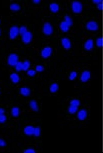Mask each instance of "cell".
Here are the masks:
<instances>
[{"label": "cell", "instance_id": "obj_1", "mask_svg": "<svg viewBox=\"0 0 103 153\" xmlns=\"http://www.w3.org/2000/svg\"><path fill=\"white\" fill-rule=\"evenodd\" d=\"M83 96H71L67 98L66 101H65V107L63 109L64 116L66 117V119H73L79 106L83 104Z\"/></svg>", "mask_w": 103, "mask_h": 153}, {"label": "cell", "instance_id": "obj_2", "mask_svg": "<svg viewBox=\"0 0 103 153\" xmlns=\"http://www.w3.org/2000/svg\"><path fill=\"white\" fill-rule=\"evenodd\" d=\"M91 78H92V73H91V68L88 65H82L79 68L78 74V82L80 85L88 87L91 83Z\"/></svg>", "mask_w": 103, "mask_h": 153}, {"label": "cell", "instance_id": "obj_3", "mask_svg": "<svg viewBox=\"0 0 103 153\" xmlns=\"http://www.w3.org/2000/svg\"><path fill=\"white\" fill-rule=\"evenodd\" d=\"M17 93L19 96L23 98H28L31 97L34 93V87L32 84V81H28L26 80L25 82H21L15 87Z\"/></svg>", "mask_w": 103, "mask_h": 153}, {"label": "cell", "instance_id": "obj_4", "mask_svg": "<svg viewBox=\"0 0 103 153\" xmlns=\"http://www.w3.org/2000/svg\"><path fill=\"white\" fill-rule=\"evenodd\" d=\"M54 53H55V49H54L53 45L49 42H44L39 49L40 58L45 62L50 61L53 58Z\"/></svg>", "mask_w": 103, "mask_h": 153}, {"label": "cell", "instance_id": "obj_5", "mask_svg": "<svg viewBox=\"0 0 103 153\" xmlns=\"http://www.w3.org/2000/svg\"><path fill=\"white\" fill-rule=\"evenodd\" d=\"M94 39L91 35L83 34L82 37V55H89L94 52Z\"/></svg>", "mask_w": 103, "mask_h": 153}, {"label": "cell", "instance_id": "obj_6", "mask_svg": "<svg viewBox=\"0 0 103 153\" xmlns=\"http://www.w3.org/2000/svg\"><path fill=\"white\" fill-rule=\"evenodd\" d=\"M84 30L88 33H96L99 30V22L96 17L89 16L83 22Z\"/></svg>", "mask_w": 103, "mask_h": 153}, {"label": "cell", "instance_id": "obj_7", "mask_svg": "<svg viewBox=\"0 0 103 153\" xmlns=\"http://www.w3.org/2000/svg\"><path fill=\"white\" fill-rule=\"evenodd\" d=\"M8 115H9L10 119L19 121L23 118L24 115V109L20 104L14 103L9 106V110H8Z\"/></svg>", "mask_w": 103, "mask_h": 153}, {"label": "cell", "instance_id": "obj_8", "mask_svg": "<svg viewBox=\"0 0 103 153\" xmlns=\"http://www.w3.org/2000/svg\"><path fill=\"white\" fill-rule=\"evenodd\" d=\"M36 123L32 121H24L19 127V134L23 137L29 138L33 137L34 128H35Z\"/></svg>", "mask_w": 103, "mask_h": 153}, {"label": "cell", "instance_id": "obj_9", "mask_svg": "<svg viewBox=\"0 0 103 153\" xmlns=\"http://www.w3.org/2000/svg\"><path fill=\"white\" fill-rule=\"evenodd\" d=\"M90 117V105L89 104H82L79 106L78 110L74 115V119L79 122H84L89 119Z\"/></svg>", "mask_w": 103, "mask_h": 153}, {"label": "cell", "instance_id": "obj_10", "mask_svg": "<svg viewBox=\"0 0 103 153\" xmlns=\"http://www.w3.org/2000/svg\"><path fill=\"white\" fill-rule=\"evenodd\" d=\"M20 62L19 51L17 48H12L7 54L6 58L4 60V63L8 67H15V66Z\"/></svg>", "mask_w": 103, "mask_h": 153}, {"label": "cell", "instance_id": "obj_11", "mask_svg": "<svg viewBox=\"0 0 103 153\" xmlns=\"http://www.w3.org/2000/svg\"><path fill=\"white\" fill-rule=\"evenodd\" d=\"M42 108V103H41V96H36L33 97L31 99L28 100L27 102V111L28 112H39Z\"/></svg>", "mask_w": 103, "mask_h": 153}, {"label": "cell", "instance_id": "obj_12", "mask_svg": "<svg viewBox=\"0 0 103 153\" xmlns=\"http://www.w3.org/2000/svg\"><path fill=\"white\" fill-rule=\"evenodd\" d=\"M41 30H42V34H43L45 38H49V37L54 35V26L52 23L50 22L49 18H47V17H44L42 19Z\"/></svg>", "mask_w": 103, "mask_h": 153}, {"label": "cell", "instance_id": "obj_13", "mask_svg": "<svg viewBox=\"0 0 103 153\" xmlns=\"http://www.w3.org/2000/svg\"><path fill=\"white\" fill-rule=\"evenodd\" d=\"M58 42L60 47L63 49L64 51H71L73 48V41L70 37L68 36H59L58 37Z\"/></svg>", "mask_w": 103, "mask_h": 153}, {"label": "cell", "instance_id": "obj_14", "mask_svg": "<svg viewBox=\"0 0 103 153\" xmlns=\"http://www.w3.org/2000/svg\"><path fill=\"white\" fill-rule=\"evenodd\" d=\"M69 6H70L71 13H73L74 15H81V14L83 13L84 5H83L82 2L78 1V0H73V1H70Z\"/></svg>", "mask_w": 103, "mask_h": 153}, {"label": "cell", "instance_id": "obj_15", "mask_svg": "<svg viewBox=\"0 0 103 153\" xmlns=\"http://www.w3.org/2000/svg\"><path fill=\"white\" fill-rule=\"evenodd\" d=\"M61 11V4L58 1H52L47 5V12L51 15H57Z\"/></svg>", "mask_w": 103, "mask_h": 153}, {"label": "cell", "instance_id": "obj_16", "mask_svg": "<svg viewBox=\"0 0 103 153\" xmlns=\"http://www.w3.org/2000/svg\"><path fill=\"white\" fill-rule=\"evenodd\" d=\"M78 74H79V67L78 66H69L66 69V76L67 79L70 81H74L78 78Z\"/></svg>", "mask_w": 103, "mask_h": 153}, {"label": "cell", "instance_id": "obj_17", "mask_svg": "<svg viewBox=\"0 0 103 153\" xmlns=\"http://www.w3.org/2000/svg\"><path fill=\"white\" fill-rule=\"evenodd\" d=\"M40 150V145L37 143L25 144L22 147H20V151L23 153H38Z\"/></svg>", "mask_w": 103, "mask_h": 153}, {"label": "cell", "instance_id": "obj_18", "mask_svg": "<svg viewBox=\"0 0 103 153\" xmlns=\"http://www.w3.org/2000/svg\"><path fill=\"white\" fill-rule=\"evenodd\" d=\"M7 33H8V39L9 40L17 39L19 36V26L17 24H14V23L9 25L8 30H7Z\"/></svg>", "mask_w": 103, "mask_h": 153}, {"label": "cell", "instance_id": "obj_19", "mask_svg": "<svg viewBox=\"0 0 103 153\" xmlns=\"http://www.w3.org/2000/svg\"><path fill=\"white\" fill-rule=\"evenodd\" d=\"M9 78H10L11 83H12V85H14L15 87L22 82L21 75H20L18 72H16V71H11L10 72V73H9Z\"/></svg>", "mask_w": 103, "mask_h": 153}, {"label": "cell", "instance_id": "obj_20", "mask_svg": "<svg viewBox=\"0 0 103 153\" xmlns=\"http://www.w3.org/2000/svg\"><path fill=\"white\" fill-rule=\"evenodd\" d=\"M8 7H9L11 12H14V13L22 12V10H23L22 4L20 3L19 1H9V5H8Z\"/></svg>", "mask_w": 103, "mask_h": 153}, {"label": "cell", "instance_id": "obj_21", "mask_svg": "<svg viewBox=\"0 0 103 153\" xmlns=\"http://www.w3.org/2000/svg\"><path fill=\"white\" fill-rule=\"evenodd\" d=\"M33 41V32L30 30H28L27 32H25L23 35L21 36V42L24 45H30Z\"/></svg>", "mask_w": 103, "mask_h": 153}, {"label": "cell", "instance_id": "obj_22", "mask_svg": "<svg viewBox=\"0 0 103 153\" xmlns=\"http://www.w3.org/2000/svg\"><path fill=\"white\" fill-rule=\"evenodd\" d=\"M38 74L39 73H37V72L35 71V69H34L33 67H31L28 69L27 71H25L24 72V78L26 79V80H33L34 79H36L37 77H38Z\"/></svg>", "mask_w": 103, "mask_h": 153}, {"label": "cell", "instance_id": "obj_23", "mask_svg": "<svg viewBox=\"0 0 103 153\" xmlns=\"http://www.w3.org/2000/svg\"><path fill=\"white\" fill-rule=\"evenodd\" d=\"M48 90H49V93L51 95H57L59 91V84L58 82L53 80V81L49 82V86H48Z\"/></svg>", "mask_w": 103, "mask_h": 153}, {"label": "cell", "instance_id": "obj_24", "mask_svg": "<svg viewBox=\"0 0 103 153\" xmlns=\"http://www.w3.org/2000/svg\"><path fill=\"white\" fill-rule=\"evenodd\" d=\"M58 28H59L60 32L66 34V33H69L70 32V30H71V28H72V27H70L69 25H68L63 19H61L59 21V23H58Z\"/></svg>", "mask_w": 103, "mask_h": 153}, {"label": "cell", "instance_id": "obj_25", "mask_svg": "<svg viewBox=\"0 0 103 153\" xmlns=\"http://www.w3.org/2000/svg\"><path fill=\"white\" fill-rule=\"evenodd\" d=\"M32 59L30 58V57H26V58H24L23 60L21 61V66H22V71L25 72L27 71L28 69L32 67Z\"/></svg>", "mask_w": 103, "mask_h": 153}, {"label": "cell", "instance_id": "obj_26", "mask_svg": "<svg viewBox=\"0 0 103 153\" xmlns=\"http://www.w3.org/2000/svg\"><path fill=\"white\" fill-rule=\"evenodd\" d=\"M33 137L34 139L36 141L40 142L41 140V137H42V128H41V125L39 124H36L35 125V128H34V133H33Z\"/></svg>", "mask_w": 103, "mask_h": 153}, {"label": "cell", "instance_id": "obj_27", "mask_svg": "<svg viewBox=\"0 0 103 153\" xmlns=\"http://www.w3.org/2000/svg\"><path fill=\"white\" fill-rule=\"evenodd\" d=\"M9 122H10V117H9V115H8V113L0 114V126L4 127L8 125Z\"/></svg>", "mask_w": 103, "mask_h": 153}, {"label": "cell", "instance_id": "obj_28", "mask_svg": "<svg viewBox=\"0 0 103 153\" xmlns=\"http://www.w3.org/2000/svg\"><path fill=\"white\" fill-rule=\"evenodd\" d=\"M32 67L35 69V71L37 73H43L46 70V66L44 64H39V63H35V64L32 65Z\"/></svg>", "mask_w": 103, "mask_h": 153}, {"label": "cell", "instance_id": "obj_29", "mask_svg": "<svg viewBox=\"0 0 103 153\" xmlns=\"http://www.w3.org/2000/svg\"><path fill=\"white\" fill-rule=\"evenodd\" d=\"M8 148L7 139L4 136H0V150H6Z\"/></svg>", "mask_w": 103, "mask_h": 153}, {"label": "cell", "instance_id": "obj_30", "mask_svg": "<svg viewBox=\"0 0 103 153\" xmlns=\"http://www.w3.org/2000/svg\"><path fill=\"white\" fill-rule=\"evenodd\" d=\"M63 20L67 23L68 25H69L70 27H73V19H72V17H71L68 13L64 14V15H63Z\"/></svg>", "mask_w": 103, "mask_h": 153}, {"label": "cell", "instance_id": "obj_31", "mask_svg": "<svg viewBox=\"0 0 103 153\" xmlns=\"http://www.w3.org/2000/svg\"><path fill=\"white\" fill-rule=\"evenodd\" d=\"M9 110V105L4 104V103H0V114H6Z\"/></svg>", "mask_w": 103, "mask_h": 153}, {"label": "cell", "instance_id": "obj_32", "mask_svg": "<svg viewBox=\"0 0 103 153\" xmlns=\"http://www.w3.org/2000/svg\"><path fill=\"white\" fill-rule=\"evenodd\" d=\"M102 47V38L101 37H97L94 40V48L95 49H100Z\"/></svg>", "mask_w": 103, "mask_h": 153}, {"label": "cell", "instance_id": "obj_33", "mask_svg": "<svg viewBox=\"0 0 103 153\" xmlns=\"http://www.w3.org/2000/svg\"><path fill=\"white\" fill-rule=\"evenodd\" d=\"M91 4H94V6H95L96 8L98 7L99 10L102 9V1L101 0H92V1H91Z\"/></svg>", "mask_w": 103, "mask_h": 153}, {"label": "cell", "instance_id": "obj_34", "mask_svg": "<svg viewBox=\"0 0 103 153\" xmlns=\"http://www.w3.org/2000/svg\"><path fill=\"white\" fill-rule=\"evenodd\" d=\"M28 31V26L26 24L25 25H21V26L19 27V35H23V34L25 33V32H27Z\"/></svg>", "mask_w": 103, "mask_h": 153}, {"label": "cell", "instance_id": "obj_35", "mask_svg": "<svg viewBox=\"0 0 103 153\" xmlns=\"http://www.w3.org/2000/svg\"><path fill=\"white\" fill-rule=\"evenodd\" d=\"M6 90H7V89H6V86H5V84L2 81H0V96H1V95L3 94Z\"/></svg>", "mask_w": 103, "mask_h": 153}, {"label": "cell", "instance_id": "obj_36", "mask_svg": "<svg viewBox=\"0 0 103 153\" xmlns=\"http://www.w3.org/2000/svg\"><path fill=\"white\" fill-rule=\"evenodd\" d=\"M31 4H32V6H41L42 4V1H40V0H32V1L30 2Z\"/></svg>", "mask_w": 103, "mask_h": 153}, {"label": "cell", "instance_id": "obj_37", "mask_svg": "<svg viewBox=\"0 0 103 153\" xmlns=\"http://www.w3.org/2000/svg\"><path fill=\"white\" fill-rule=\"evenodd\" d=\"M2 38H3V29L0 27V39H2Z\"/></svg>", "mask_w": 103, "mask_h": 153}, {"label": "cell", "instance_id": "obj_38", "mask_svg": "<svg viewBox=\"0 0 103 153\" xmlns=\"http://www.w3.org/2000/svg\"><path fill=\"white\" fill-rule=\"evenodd\" d=\"M2 24V17H0V25Z\"/></svg>", "mask_w": 103, "mask_h": 153}]
</instances>
